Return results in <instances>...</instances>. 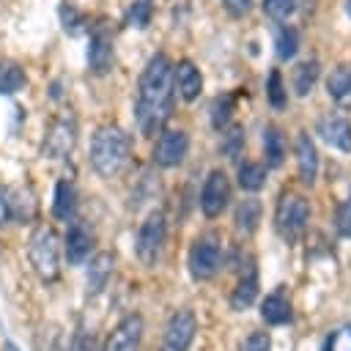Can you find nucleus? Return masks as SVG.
<instances>
[{"mask_svg": "<svg viewBox=\"0 0 351 351\" xmlns=\"http://www.w3.org/2000/svg\"><path fill=\"white\" fill-rule=\"evenodd\" d=\"M170 112H173V63L165 52H156L151 55V60L140 74L137 104H134L137 129L151 137L165 129Z\"/></svg>", "mask_w": 351, "mask_h": 351, "instance_id": "1", "label": "nucleus"}, {"mask_svg": "<svg viewBox=\"0 0 351 351\" xmlns=\"http://www.w3.org/2000/svg\"><path fill=\"white\" fill-rule=\"evenodd\" d=\"M132 154V137L121 129V126H99L90 137V148H88V159L90 167L101 176V178H112L118 176Z\"/></svg>", "mask_w": 351, "mask_h": 351, "instance_id": "2", "label": "nucleus"}, {"mask_svg": "<svg viewBox=\"0 0 351 351\" xmlns=\"http://www.w3.org/2000/svg\"><path fill=\"white\" fill-rule=\"evenodd\" d=\"M307 222H310L307 200L296 192H282L277 206H274V230H277V236L288 244H296L307 233Z\"/></svg>", "mask_w": 351, "mask_h": 351, "instance_id": "3", "label": "nucleus"}, {"mask_svg": "<svg viewBox=\"0 0 351 351\" xmlns=\"http://www.w3.org/2000/svg\"><path fill=\"white\" fill-rule=\"evenodd\" d=\"M165 241H167V222L162 211H151L140 228H137V239H134V252L137 261L148 269H154L165 252Z\"/></svg>", "mask_w": 351, "mask_h": 351, "instance_id": "4", "label": "nucleus"}, {"mask_svg": "<svg viewBox=\"0 0 351 351\" xmlns=\"http://www.w3.org/2000/svg\"><path fill=\"white\" fill-rule=\"evenodd\" d=\"M186 266H189L192 280H197V282H206L219 271V266H222V241H219V236L214 230L200 233L192 241Z\"/></svg>", "mask_w": 351, "mask_h": 351, "instance_id": "5", "label": "nucleus"}, {"mask_svg": "<svg viewBox=\"0 0 351 351\" xmlns=\"http://www.w3.org/2000/svg\"><path fill=\"white\" fill-rule=\"evenodd\" d=\"M27 255H30V263H33V269L38 271L41 280L49 282V280L58 277V271H60V266H58L60 250H58V236H55L52 228H47V225L36 228V233L30 236Z\"/></svg>", "mask_w": 351, "mask_h": 351, "instance_id": "6", "label": "nucleus"}, {"mask_svg": "<svg viewBox=\"0 0 351 351\" xmlns=\"http://www.w3.org/2000/svg\"><path fill=\"white\" fill-rule=\"evenodd\" d=\"M74 143H77V118L71 110H63L52 118L44 134V143H41V154L47 159H63L71 154Z\"/></svg>", "mask_w": 351, "mask_h": 351, "instance_id": "7", "label": "nucleus"}, {"mask_svg": "<svg viewBox=\"0 0 351 351\" xmlns=\"http://www.w3.org/2000/svg\"><path fill=\"white\" fill-rule=\"evenodd\" d=\"M115 66V47H112V33L104 22L93 25L90 38H88V71L96 77L110 74Z\"/></svg>", "mask_w": 351, "mask_h": 351, "instance_id": "8", "label": "nucleus"}, {"mask_svg": "<svg viewBox=\"0 0 351 351\" xmlns=\"http://www.w3.org/2000/svg\"><path fill=\"white\" fill-rule=\"evenodd\" d=\"M197 332V318L192 310H176L165 326L159 351H189Z\"/></svg>", "mask_w": 351, "mask_h": 351, "instance_id": "9", "label": "nucleus"}, {"mask_svg": "<svg viewBox=\"0 0 351 351\" xmlns=\"http://www.w3.org/2000/svg\"><path fill=\"white\" fill-rule=\"evenodd\" d=\"M230 203V181H228V173L225 170H211L203 181V189H200V208L208 219L219 217Z\"/></svg>", "mask_w": 351, "mask_h": 351, "instance_id": "10", "label": "nucleus"}, {"mask_svg": "<svg viewBox=\"0 0 351 351\" xmlns=\"http://www.w3.org/2000/svg\"><path fill=\"white\" fill-rule=\"evenodd\" d=\"M189 154V134L184 129H165L154 145V165L159 167H178Z\"/></svg>", "mask_w": 351, "mask_h": 351, "instance_id": "11", "label": "nucleus"}, {"mask_svg": "<svg viewBox=\"0 0 351 351\" xmlns=\"http://www.w3.org/2000/svg\"><path fill=\"white\" fill-rule=\"evenodd\" d=\"M258 288H261V282H258V263H255L252 255H244L241 271H239V280H236V288L230 293V307L236 313L250 310L255 304V299H258Z\"/></svg>", "mask_w": 351, "mask_h": 351, "instance_id": "12", "label": "nucleus"}, {"mask_svg": "<svg viewBox=\"0 0 351 351\" xmlns=\"http://www.w3.org/2000/svg\"><path fill=\"white\" fill-rule=\"evenodd\" d=\"M315 134L326 145H332V148H337L343 154H351V121L346 115H340V112L321 115L318 123H315Z\"/></svg>", "mask_w": 351, "mask_h": 351, "instance_id": "13", "label": "nucleus"}, {"mask_svg": "<svg viewBox=\"0 0 351 351\" xmlns=\"http://www.w3.org/2000/svg\"><path fill=\"white\" fill-rule=\"evenodd\" d=\"M140 340H143V318L132 313L112 329L101 351H140Z\"/></svg>", "mask_w": 351, "mask_h": 351, "instance_id": "14", "label": "nucleus"}, {"mask_svg": "<svg viewBox=\"0 0 351 351\" xmlns=\"http://www.w3.org/2000/svg\"><path fill=\"white\" fill-rule=\"evenodd\" d=\"M318 148L313 143V137L307 132L296 134V170H299V181L304 186H313L318 181Z\"/></svg>", "mask_w": 351, "mask_h": 351, "instance_id": "15", "label": "nucleus"}, {"mask_svg": "<svg viewBox=\"0 0 351 351\" xmlns=\"http://www.w3.org/2000/svg\"><path fill=\"white\" fill-rule=\"evenodd\" d=\"M90 250H93V233L82 222H71V228L66 230V241H63L66 261L71 266H82L90 258Z\"/></svg>", "mask_w": 351, "mask_h": 351, "instance_id": "16", "label": "nucleus"}, {"mask_svg": "<svg viewBox=\"0 0 351 351\" xmlns=\"http://www.w3.org/2000/svg\"><path fill=\"white\" fill-rule=\"evenodd\" d=\"M261 318L269 326H282V324H288L293 318V310H291V299H288L285 285H277L271 293H266L261 299Z\"/></svg>", "mask_w": 351, "mask_h": 351, "instance_id": "17", "label": "nucleus"}, {"mask_svg": "<svg viewBox=\"0 0 351 351\" xmlns=\"http://www.w3.org/2000/svg\"><path fill=\"white\" fill-rule=\"evenodd\" d=\"M173 88L184 101H195L203 90V77L192 60H178L173 66Z\"/></svg>", "mask_w": 351, "mask_h": 351, "instance_id": "18", "label": "nucleus"}, {"mask_svg": "<svg viewBox=\"0 0 351 351\" xmlns=\"http://www.w3.org/2000/svg\"><path fill=\"white\" fill-rule=\"evenodd\" d=\"M326 93L340 110H351V66H337L326 77Z\"/></svg>", "mask_w": 351, "mask_h": 351, "instance_id": "19", "label": "nucleus"}, {"mask_svg": "<svg viewBox=\"0 0 351 351\" xmlns=\"http://www.w3.org/2000/svg\"><path fill=\"white\" fill-rule=\"evenodd\" d=\"M261 214H263V206L258 197H244L239 206H236V214H233V222H236V233L250 239L258 225H261Z\"/></svg>", "mask_w": 351, "mask_h": 351, "instance_id": "20", "label": "nucleus"}, {"mask_svg": "<svg viewBox=\"0 0 351 351\" xmlns=\"http://www.w3.org/2000/svg\"><path fill=\"white\" fill-rule=\"evenodd\" d=\"M52 214H55V219H63V222L74 219V214H77V189H74V184L66 181V178H60V181L55 184Z\"/></svg>", "mask_w": 351, "mask_h": 351, "instance_id": "21", "label": "nucleus"}, {"mask_svg": "<svg viewBox=\"0 0 351 351\" xmlns=\"http://www.w3.org/2000/svg\"><path fill=\"white\" fill-rule=\"evenodd\" d=\"M27 85V74L14 60H0V96H14Z\"/></svg>", "mask_w": 351, "mask_h": 351, "instance_id": "22", "label": "nucleus"}, {"mask_svg": "<svg viewBox=\"0 0 351 351\" xmlns=\"http://www.w3.org/2000/svg\"><path fill=\"white\" fill-rule=\"evenodd\" d=\"M318 77H321V63H318L315 58L302 60V63L293 69V90H296V96H307V93H313Z\"/></svg>", "mask_w": 351, "mask_h": 351, "instance_id": "23", "label": "nucleus"}, {"mask_svg": "<svg viewBox=\"0 0 351 351\" xmlns=\"http://www.w3.org/2000/svg\"><path fill=\"white\" fill-rule=\"evenodd\" d=\"M236 181L244 192H258L266 186V167L261 162H239V170H236Z\"/></svg>", "mask_w": 351, "mask_h": 351, "instance_id": "24", "label": "nucleus"}, {"mask_svg": "<svg viewBox=\"0 0 351 351\" xmlns=\"http://www.w3.org/2000/svg\"><path fill=\"white\" fill-rule=\"evenodd\" d=\"M112 266H115V261H112L110 252H99L90 261V269H88V293H99L107 285V280L112 274Z\"/></svg>", "mask_w": 351, "mask_h": 351, "instance_id": "25", "label": "nucleus"}, {"mask_svg": "<svg viewBox=\"0 0 351 351\" xmlns=\"http://www.w3.org/2000/svg\"><path fill=\"white\" fill-rule=\"evenodd\" d=\"M263 154H266L269 167H280L282 159H285V137L274 123H269L263 129Z\"/></svg>", "mask_w": 351, "mask_h": 351, "instance_id": "26", "label": "nucleus"}, {"mask_svg": "<svg viewBox=\"0 0 351 351\" xmlns=\"http://www.w3.org/2000/svg\"><path fill=\"white\" fill-rule=\"evenodd\" d=\"M5 206L11 208V214H14L16 219H27V217H33V211H36L33 192H30V189H25V186L5 189Z\"/></svg>", "mask_w": 351, "mask_h": 351, "instance_id": "27", "label": "nucleus"}, {"mask_svg": "<svg viewBox=\"0 0 351 351\" xmlns=\"http://www.w3.org/2000/svg\"><path fill=\"white\" fill-rule=\"evenodd\" d=\"M266 99H269V104H271L277 112L288 107V90H285V85H282L280 69H271V71H269V80H266Z\"/></svg>", "mask_w": 351, "mask_h": 351, "instance_id": "28", "label": "nucleus"}, {"mask_svg": "<svg viewBox=\"0 0 351 351\" xmlns=\"http://www.w3.org/2000/svg\"><path fill=\"white\" fill-rule=\"evenodd\" d=\"M58 16H60V25H63V30L66 33H71V36H77L82 27H85V14L71 3V0H63L60 3V8H58Z\"/></svg>", "mask_w": 351, "mask_h": 351, "instance_id": "29", "label": "nucleus"}, {"mask_svg": "<svg viewBox=\"0 0 351 351\" xmlns=\"http://www.w3.org/2000/svg\"><path fill=\"white\" fill-rule=\"evenodd\" d=\"M151 19H154V0H132L126 11V25L143 30L151 25Z\"/></svg>", "mask_w": 351, "mask_h": 351, "instance_id": "30", "label": "nucleus"}, {"mask_svg": "<svg viewBox=\"0 0 351 351\" xmlns=\"http://www.w3.org/2000/svg\"><path fill=\"white\" fill-rule=\"evenodd\" d=\"M274 47H277V58L280 60H291L296 55V49H299V33L293 27L282 25L277 30V36H274Z\"/></svg>", "mask_w": 351, "mask_h": 351, "instance_id": "31", "label": "nucleus"}, {"mask_svg": "<svg viewBox=\"0 0 351 351\" xmlns=\"http://www.w3.org/2000/svg\"><path fill=\"white\" fill-rule=\"evenodd\" d=\"M219 151L228 159H239V154L244 151V129L241 126H225L222 129V140H219Z\"/></svg>", "mask_w": 351, "mask_h": 351, "instance_id": "32", "label": "nucleus"}, {"mask_svg": "<svg viewBox=\"0 0 351 351\" xmlns=\"http://www.w3.org/2000/svg\"><path fill=\"white\" fill-rule=\"evenodd\" d=\"M233 107H236L233 96H217V99H214V104H211V126H214L217 132H222V129L230 123Z\"/></svg>", "mask_w": 351, "mask_h": 351, "instance_id": "33", "label": "nucleus"}, {"mask_svg": "<svg viewBox=\"0 0 351 351\" xmlns=\"http://www.w3.org/2000/svg\"><path fill=\"white\" fill-rule=\"evenodd\" d=\"M335 230L343 239H351V195L346 200H340V206L335 211Z\"/></svg>", "mask_w": 351, "mask_h": 351, "instance_id": "34", "label": "nucleus"}, {"mask_svg": "<svg viewBox=\"0 0 351 351\" xmlns=\"http://www.w3.org/2000/svg\"><path fill=\"white\" fill-rule=\"evenodd\" d=\"M263 11L271 16V19H288L293 11H296V0H263Z\"/></svg>", "mask_w": 351, "mask_h": 351, "instance_id": "35", "label": "nucleus"}, {"mask_svg": "<svg viewBox=\"0 0 351 351\" xmlns=\"http://www.w3.org/2000/svg\"><path fill=\"white\" fill-rule=\"evenodd\" d=\"M239 351H271V337L266 332H250L241 340Z\"/></svg>", "mask_w": 351, "mask_h": 351, "instance_id": "36", "label": "nucleus"}, {"mask_svg": "<svg viewBox=\"0 0 351 351\" xmlns=\"http://www.w3.org/2000/svg\"><path fill=\"white\" fill-rule=\"evenodd\" d=\"M326 340H329L332 351H351V324L340 326V329H337V332H332Z\"/></svg>", "mask_w": 351, "mask_h": 351, "instance_id": "37", "label": "nucleus"}, {"mask_svg": "<svg viewBox=\"0 0 351 351\" xmlns=\"http://www.w3.org/2000/svg\"><path fill=\"white\" fill-rule=\"evenodd\" d=\"M222 5L230 16H244L250 11V0H222Z\"/></svg>", "mask_w": 351, "mask_h": 351, "instance_id": "38", "label": "nucleus"}, {"mask_svg": "<svg viewBox=\"0 0 351 351\" xmlns=\"http://www.w3.org/2000/svg\"><path fill=\"white\" fill-rule=\"evenodd\" d=\"M71 351H96V343H93V335L88 332H80L71 343Z\"/></svg>", "mask_w": 351, "mask_h": 351, "instance_id": "39", "label": "nucleus"}, {"mask_svg": "<svg viewBox=\"0 0 351 351\" xmlns=\"http://www.w3.org/2000/svg\"><path fill=\"white\" fill-rule=\"evenodd\" d=\"M5 351H19V348H16L14 343H5Z\"/></svg>", "mask_w": 351, "mask_h": 351, "instance_id": "40", "label": "nucleus"}, {"mask_svg": "<svg viewBox=\"0 0 351 351\" xmlns=\"http://www.w3.org/2000/svg\"><path fill=\"white\" fill-rule=\"evenodd\" d=\"M321 351H332V346H329V340H326V343L321 346Z\"/></svg>", "mask_w": 351, "mask_h": 351, "instance_id": "41", "label": "nucleus"}, {"mask_svg": "<svg viewBox=\"0 0 351 351\" xmlns=\"http://www.w3.org/2000/svg\"><path fill=\"white\" fill-rule=\"evenodd\" d=\"M346 11H348V16H351V0H346Z\"/></svg>", "mask_w": 351, "mask_h": 351, "instance_id": "42", "label": "nucleus"}]
</instances>
